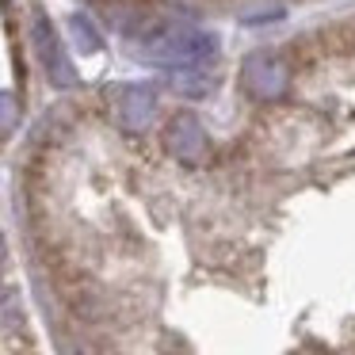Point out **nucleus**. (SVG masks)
<instances>
[{
  "instance_id": "f257e3e1",
  "label": "nucleus",
  "mask_w": 355,
  "mask_h": 355,
  "mask_svg": "<svg viewBox=\"0 0 355 355\" xmlns=\"http://www.w3.org/2000/svg\"><path fill=\"white\" fill-rule=\"evenodd\" d=\"M218 50L214 35L195 31V27H168V31L153 35L138 46V54L153 65H168V69H187V65H199L202 58H210Z\"/></svg>"
},
{
  "instance_id": "f03ea898",
  "label": "nucleus",
  "mask_w": 355,
  "mask_h": 355,
  "mask_svg": "<svg viewBox=\"0 0 355 355\" xmlns=\"http://www.w3.org/2000/svg\"><path fill=\"white\" fill-rule=\"evenodd\" d=\"M241 80H245V88L252 96H260V100H275V96H283L286 85H291V65H286L279 54L260 50V54H248L245 58Z\"/></svg>"
},
{
  "instance_id": "7ed1b4c3",
  "label": "nucleus",
  "mask_w": 355,
  "mask_h": 355,
  "mask_svg": "<svg viewBox=\"0 0 355 355\" xmlns=\"http://www.w3.org/2000/svg\"><path fill=\"white\" fill-rule=\"evenodd\" d=\"M35 46H39V58H42V69H46L50 85L54 88H73L77 85V73H73L69 54H65L62 39L54 35V27H50L46 19L35 24Z\"/></svg>"
},
{
  "instance_id": "20e7f679",
  "label": "nucleus",
  "mask_w": 355,
  "mask_h": 355,
  "mask_svg": "<svg viewBox=\"0 0 355 355\" xmlns=\"http://www.w3.org/2000/svg\"><path fill=\"white\" fill-rule=\"evenodd\" d=\"M164 146L172 149V157H180V161H187V164L202 161V153H207V134H202L199 119L176 115L168 123V130H164Z\"/></svg>"
},
{
  "instance_id": "39448f33",
  "label": "nucleus",
  "mask_w": 355,
  "mask_h": 355,
  "mask_svg": "<svg viewBox=\"0 0 355 355\" xmlns=\"http://www.w3.org/2000/svg\"><path fill=\"white\" fill-rule=\"evenodd\" d=\"M157 111V96L153 88L146 85H126L115 92V119L126 126V130H141V126L153 119Z\"/></svg>"
},
{
  "instance_id": "423d86ee",
  "label": "nucleus",
  "mask_w": 355,
  "mask_h": 355,
  "mask_svg": "<svg viewBox=\"0 0 355 355\" xmlns=\"http://www.w3.org/2000/svg\"><path fill=\"white\" fill-rule=\"evenodd\" d=\"M69 27H73V39H77V50H80V54H96V50L103 46L100 35L92 31V24H88L85 16H73V19H69Z\"/></svg>"
},
{
  "instance_id": "0eeeda50",
  "label": "nucleus",
  "mask_w": 355,
  "mask_h": 355,
  "mask_svg": "<svg viewBox=\"0 0 355 355\" xmlns=\"http://www.w3.org/2000/svg\"><path fill=\"white\" fill-rule=\"evenodd\" d=\"M19 119V103L12 92H0V130H12Z\"/></svg>"
},
{
  "instance_id": "6e6552de",
  "label": "nucleus",
  "mask_w": 355,
  "mask_h": 355,
  "mask_svg": "<svg viewBox=\"0 0 355 355\" xmlns=\"http://www.w3.org/2000/svg\"><path fill=\"white\" fill-rule=\"evenodd\" d=\"M0 260H4V245H0Z\"/></svg>"
}]
</instances>
